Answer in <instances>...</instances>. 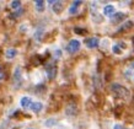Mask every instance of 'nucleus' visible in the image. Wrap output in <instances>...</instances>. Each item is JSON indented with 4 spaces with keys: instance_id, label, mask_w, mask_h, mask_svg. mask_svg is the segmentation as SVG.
<instances>
[{
    "instance_id": "nucleus-1",
    "label": "nucleus",
    "mask_w": 134,
    "mask_h": 129,
    "mask_svg": "<svg viewBox=\"0 0 134 129\" xmlns=\"http://www.w3.org/2000/svg\"><path fill=\"white\" fill-rule=\"evenodd\" d=\"M111 90H112V92H113L114 95H117L118 97L129 96V91H128L124 86H122V85H119V84H113L111 86Z\"/></svg>"
},
{
    "instance_id": "nucleus-2",
    "label": "nucleus",
    "mask_w": 134,
    "mask_h": 129,
    "mask_svg": "<svg viewBox=\"0 0 134 129\" xmlns=\"http://www.w3.org/2000/svg\"><path fill=\"white\" fill-rule=\"evenodd\" d=\"M79 49H80V42L76 40L70 41L69 43H68V46H66V51H68V53H70V54L76 53Z\"/></svg>"
},
{
    "instance_id": "nucleus-3",
    "label": "nucleus",
    "mask_w": 134,
    "mask_h": 129,
    "mask_svg": "<svg viewBox=\"0 0 134 129\" xmlns=\"http://www.w3.org/2000/svg\"><path fill=\"white\" fill-rule=\"evenodd\" d=\"M46 71H47V75H48L49 79H53V77L55 76V74H57V68H55V65L53 64V63H51V64H47Z\"/></svg>"
},
{
    "instance_id": "nucleus-4",
    "label": "nucleus",
    "mask_w": 134,
    "mask_h": 129,
    "mask_svg": "<svg viewBox=\"0 0 134 129\" xmlns=\"http://www.w3.org/2000/svg\"><path fill=\"white\" fill-rule=\"evenodd\" d=\"M124 17H126V14L117 12V14H114V15L111 16V22H112V24H119L121 21L124 20Z\"/></svg>"
},
{
    "instance_id": "nucleus-5",
    "label": "nucleus",
    "mask_w": 134,
    "mask_h": 129,
    "mask_svg": "<svg viewBox=\"0 0 134 129\" xmlns=\"http://www.w3.org/2000/svg\"><path fill=\"white\" fill-rule=\"evenodd\" d=\"M21 81H22V77H21V68H19L17 66L16 69H15V71H14V84L16 85H20Z\"/></svg>"
},
{
    "instance_id": "nucleus-6",
    "label": "nucleus",
    "mask_w": 134,
    "mask_h": 129,
    "mask_svg": "<svg viewBox=\"0 0 134 129\" xmlns=\"http://www.w3.org/2000/svg\"><path fill=\"white\" fill-rule=\"evenodd\" d=\"M85 43L87 48H96L98 46V38L97 37H91L89 40H86Z\"/></svg>"
},
{
    "instance_id": "nucleus-7",
    "label": "nucleus",
    "mask_w": 134,
    "mask_h": 129,
    "mask_svg": "<svg viewBox=\"0 0 134 129\" xmlns=\"http://www.w3.org/2000/svg\"><path fill=\"white\" fill-rule=\"evenodd\" d=\"M20 103H21V106H22L24 108H31V106H32L33 102H32V100H31L30 97L25 96V97H22V98H21Z\"/></svg>"
},
{
    "instance_id": "nucleus-8",
    "label": "nucleus",
    "mask_w": 134,
    "mask_h": 129,
    "mask_svg": "<svg viewBox=\"0 0 134 129\" xmlns=\"http://www.w3.org/2000/svg\"><path fill=\"white\" fill-rule=\"evenodd\" d=\"M82 4V1H74L73 4H71V6H70L69 9V14L70 15H75L77 12V10H79V6Z\"/></svg>"
},
{
    "instance_id": "nucleus-9",
    "label": "nucleus",
    "mask_w": 134,
    "mask_h": 129,
    "mask_svg": "<svg viewBox=\"0 0 134 129\" xmlns=\"http://www.w3.org/2000/svg\"><path fill=\"white\" fill-rule=\"evenodd\" d=\"M53 11L55 14H60L63 10V1H53Z\"/></svg>"
},
{
    "instance_id": "nucleus-10",
    "label": "nucleus",
    "mask_w": 134,
    "mask_h": 129,
    "mask_svg": "<svg viewBox=\"0 0 134 129\" xmlns=\"http://www.w3.org/2000/svg\"><path fill=\"white\" fill-rule=\"evenodd\" d=\"M103 14L107 15V16L114 15V6L113 5H106L105 8H103Z\"/></svg>"
},
{
    "instance_id": "nucleus-11",
    "label": "nucleus",
    "mask_w": 134,
    "mask_h": 129,
    "mask_svg": "<svg viewBox=\"0 0 134 129\" xmlns=\"http://www.w3.org/2000/svg\"><path fill=\"white\" fill-rule=\"evenodd\" d=\"M43 108V105H42L41 102H33L32 106H31V109H32L35 113H40Z\"/></svg>"
},
{
    "instance_id": "nucleus-12",
    "label": "nucleus",
    "mask_w": 134,
    "mask_h": 129,
    "mask_svg": "<svg viewBox=\"0 0 134 129\" xmlns=\"http://www.w3.org/2000/svg\"><path fill=\"white\" fill-rule=\"evenodd\" d=\"M35 4H36V10L38 12H43L44 11V1H43V0H38V1H36V3H35Z\"/></svg>"
},
{
    "instance_id": "nucleus-13",
    "label": "nucleus",
    "mask_w": 134,
    "mask_h": 129,
    "mask_svg": "<svg viewBox=\"0 0 134 129\" xmlns=\"http://www.w3.org/2000/svg\"><path fill=\"white\" fill-rule=\"evenodd\" d=\"M17 54V52L15 51V49H8L6 51V58L8 59H12V58H15Z\"/></svg>"
},
{
    "instance_id": "nucleus-14",
    "label": "nucleus",
    "mask_w": 134,
    "mask_h": 129,
    "mask_svg": "<svg viewBox=\"0 0 134 129\" xmlns=\"http://www.w3.org/2000/svg\"><path fill=\"white\" fill-rule=\"evenodd\" d=\"M132 26H133V22H132V21H127L124 25H122V27L119 28L118 31H126V30H129Z\"/></svg>"
},
{
    "instance_id": "nucleus-15",
    "label": "nucleus",
    "mask_w": 134,
    "mask_h": 129,
    "mask_svg": "<svg viewBox=\"0 0 134 129\" xmlns=\"http://www.w3.org/2000/svg\"><path fill=\"white\" fill-rule=\"evenodd\" d=\"M46 127H54V125L57 124V121L55 119H48V121L44 122Z\"/></svg>"
},
{
    "instance_id": "nucleus-16",
    "label": "nucleus",
    "mask_w": 134,
    "mask_h": 129,
    "mask_svg": "<svg viewBox=\"0 0 134 129\" xmlns=\"http://www.w3.org/2000/svg\"><path fill=\"white\" fill-rule=\"evenodd\" d=\"M21 6V1H12L11 3V8L12 9H19Z\"/></svg>"
},
{
    "instance_id": "nucleus-17",
    "label": "nucleus",
    "mask_w": 134,
    "mask_h": 129,
    "mask_svg": "<svg viewBox=\"0 0 134 129\" xmlns=\"http://www.w3.org/2000/svg\"><path fill=\"white\" fill-rule=\"evenodd\" d=\"M112 51H113V53H116V54H121V53H122V51L118 48V46H117V44L112 47Z\"/></svg>"
},
{
    "instance_id": "nucleus-18",
    "label": "nucleus",
    "mask_w": 134,
    "mask_h": 129,
    "mask_svg": "<svg viewBox=\"0 0 134 129\" xmlns=\"http://www.w3.org/2000/svg\"><path fill=\"white\" fill-rule=\"evenodd\" d=\"M74 31H75V33H79V35H85V33H86V31H85V30H80V28H79V27H77V28H75Z\"/></svg>"
},
{
    "instance_id": "nucleus-19",
    "label": "nucleus",
    "mask_w": 134,
    "mask_h": 129,
    "mask_svg": "<svg viewBox=\"0 0 134 129\" xmlns=\"http://www.w3.org/2000/svg\"><path fill=\"white\" fill-rule=\"evenodd\" d=\"M5 77V73L3 71V69H1V66H0V80H3Z\"/></svg>"
},
{
    "instance_id": "nucleus-20",
    "label": "nucleus",
    "mask_w": 134,
    "mask_h": 129,
    "mask_svg": "<svg viewBox=\"0 0 134 129\" xmlns=\"http://www.w3.org/2000/svg\"><path fill=\"white\" fill-rule=\"evenodd\" d=\"M113 129H123V127H122L121 124H116V125H114V128H113Z\"/></svg>"
},
{
    "instance_id": "nucleus-21",
    "label": "nucleus",
    "mask_w": 134,
    "mask_h": 129,
    "mask_svg": "<svg viewBox=\"0 0 134 129\" xmlns=\"http://www.w3.org/2000/svg\"><path fill=\"white\" fill-rule=\"evenodd\" d=\"M133 44H134V37H133Z\"/></svg>"
},
{
    "instance_id": "nucleus-22",
    "label": "nucleus",
    "mask_w": 134,
    "mask_h": 129,
    "mask_svg": "<svg viewBox=\"0 0 134 129\" xmlns=\"http://www.w3.org/2000/svg\"><path fill=\"white\" fill-rule=\"evenodd\" d=\"M29 129H32V128H29Z\"/></svg>"
}]
</instances>
